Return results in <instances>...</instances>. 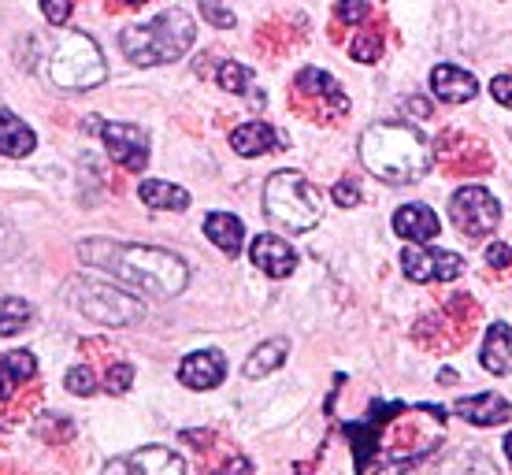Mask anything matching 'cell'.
I'll use <instances>...</instances> for the list:
<instances>
[{
    "label": "cell",
    "instance_id": "cell-1",
    "mask_svg": "<svg viewBox=\"0 0 512 475\" xmlns=\"http://www.w3.org/2000/svg\"><path fill=\"white\" fill-rule=\"evenodd\" d=\"M78 257L93 268L108 271L112 279L134 286L141 294L153 297H175L190 283V268L175 253L153 249V245H127L108 242V238H90L78 245Z\"/></svg>",
    "mask_w": 512,
    "mask_h": 475
},
{
    "label": "cell",
    "instance_id": "cell-2",
    "mask_svg": "<svg viewBox=\"0 0 512 475\" xmlns=\"http://www.w3.org/2000/svg\"><path fill=\"white\" fill-rule=\"evenodd\" d=\"M360 160L375 179L390 186L420 182L435 164V145L420 127L409 123H375L360 138Z\"/></svg>",
    "mask_w": 512,
    "mask_h": 475
},
{
    "label": "cell",
    "instance_id": "cell-3",
    "mask_svg": "<svg viewBox=\"0 0 512 475\" xmlns=\"http://www.w3.org/2000/svg\"><path fill=\"white\" fill-rule=\"evenodd\" d=\"M193 38H197V23H193L190 12L182 8H171V12H160L156 19L141 26H127L119 34V49L130 64L138 67H156V64H175L190 52Z\"/></svg>",
    "mask_w": 512,
    "mask_h": 475
},
{
    "label": "cell",
    "instance_id": "cell-4",
    "mask_svg": "<svg viewBox=\"0 0 512 475\" xmlns=\"http://www.w3.org/2000/svg\"><path fill=\"white\" fill-rule=\"evenodd\" d=\"M268 216L294 234H305L320 223V190L301 171H275L264 186Z\"/></svg>",
    "mask_w": 512,
    "mask_h": 475
},
{
    "label": "cell",
    "instance_id": "cell-5",
    "mask_svg": "<svg viewBox=\"0 0 512 475\" xmlns=\"http://www.w3.org/2000/svg\"><path fill=\"white\" fill-rule=\"evenodd\" d=\"M49 78L60 90H93L108 78L104 56L90 34H64L49 52Z\"/></svg>",
    "mask_w": 512,
    "mask_h": 475
},
{
    "label": "cell",
    "instance_id": "cell-6",
    "mask_svg": "<svg viewBox=\"0 0 512 475\" xmlns=\"http://www.w3.org/2000/svg\"><path fill=\"white\" fill-rule=\"evenodd\" d=\"M67 297L82 316H90L93 323H104V327H130L145 316L138 297L104 283V279H75L67 286Z\"/></svg>",
    "mask_w": 512,
    "mask_h": 475
},
{
    "label": "cell",
    "instance_id": "cell-7",
    "mask_svg": "<svg viewBox=\"0 0 512 475\" xmlns=\"http://www.w3.org/2000/svg\"><path fill=\"white\" fill-rule=\"evenodd\" d=\"M449 216L457 223V231L472 234V238H487L501 223V205L483 186H461L449 201Z\"/></svg>",
    "mask_w": 512,
    "mask_h": 475
},
{
    "label": "cell",
    "instance_id": "cell-8",
    "mask_svg": "<svg viewBox=\"0 0 512 475\" xmlns=\"http://www.w3.org/2000/svg\"><path fill=\"white\" fill-rule=\"evenodd\" d=\"M401 268L412 283H449L464 271L461 253H446V249H423V245H409L401 253Z\"/></svg>",
    "mask_w": 512,
    "mask_h": 475
},
{
    "label": "cell",
    "instance_id": "cell-9",
    "mask_svg": "<svg viewBox=\"0 0 512 475\" xmlns=\"http://www.w3.org/2000/svg\"><path fill=\"white\" fill-rule=\"evenodd\" d=\"M101 138L108 145V156L119 167H127L134 175L145 171V164H149V134L138 123H108V127H101Z\"/></svg>",
    "mask_w": 512,
    "mask_h": 475
},
{
    "label": "cell",
    "instance_id": "cell-10",
    "mask_svg": "<svg viewBox=\"0 0 512 475\" xmlns=\"http://www.w3.org/2000/svg\"><path fill=\"white\" fill-rule=\"evenodd\" d=\"M104 475H186V461L167 446H145L108 461Z\"/></svg>",
    "mask_w": 512,
    "mask_h": 475
},
{
    "label": "cell",
    "instance_id": "cell-11",
    "mask_svg": "<svg viewBox=\"0 0 512 475\" xmlns=\"http://www.w3.org/2000/svg\"><path fill=\"white\" fill-rule=\"evenodd\" d=\"M249 260H253V268H260L271 279H286L297 268L294 245H286V238H275V234H256L249 245Z\"/></svg>",
    "mask_w": 512,
    "mask_h": 475
},
{
    "label": "cell",
    "instance_id": "cell-12",
    "mask_svg": "<svg viewBox=\"0 0 512 475\" xmlns=\"http://www.w3.org/2000/svg\"><path fill=\"white\" fill-rule=\"evenodd\" d=\"M223 375H227V357L219 349L190 353L179 364V383L190 386V390H212V386L223 383Z\"/></svg>",
    "mask_w": 512,
    "mask_h": 475
},
{
    "label": "cell",
    "instance_id": "cell-13",
    "mask_svg": "<svg viewBox=\"0 0 512 475\" xmlns=\"http://www.w3.org/2000/svg\"><path fill=\"white\" fill-rule=\"evenodd\" d=\"M431 93L446 104H464L479 93V82H475V75H468L464 67L438 64L435 71H431Z\"/></svg>",
    "mask_w": 512,
    "mask_h": 475
},
{
    "label": "cell",
    "instance_id": "cell-14",
    "mask_svg": "<svg viewBox=\"0 0 512 475\" xmlns=\"http://www.w3.org/2000/svg\"><path fill=\"white\" fill-rule=\"evenodd\" d=\"M297 93H301V97H312V101H320V104H331L334 116L349 112V97L342 93V86H338L327 71H320V67H305V71L297 75Z\"/></svg>",
    "mask_w": 512,
    "mask_h": 475
},
{
    "label": "cell",
    "instance_id": "cell-15",
    "mask_svg": "<svg viewBox=\"0 0 512 475\" xmlns=\"http://www.w3.org/2000/svg\"><path fill=\"white\" fill-rule=\"evenodd\" d=\"M457 416H464L475 427H498L512 416V405L501 394H475V398H461L453 405Z\"/></svg>",
    "mask_w": 512,
    "mask_h": 475
},
{
    "label": "cell",
    "instance_id": "cell-16",
    "mask_svg": "<svg viewBox=\"0 0 512 475\" xmlns=\"http://www.w3.org/2000/svg\"><path fill=\"white\" fill-rule=\"evenodd\" d=\"M438 227L442 223H438L435 208L427 205H401L394 212V231L416 245H427L431 238H438Z\"/></svg>",
    "mask_w": 512,
    "mask_h": 475
},
{
    "label": "cell",
    "instance_id": "cell-17",
    "mask_svg": "<svg viewBox=\"0 0 512 475\" xmlns=\"http://www.w3.org/2000/svg\"><path fill=\"white\" fill-rule=\"evenodd\" d=\"M282 145H286V138L268 123H242L231 134V149L238 156H264L271 149H282Z\"/></svg>",
    "mask_w": 512,
    "mask_h": 475
},
{
    "label": "cell",
    "instance_id": "cell-18",
    "mask_svg": "<svg viewBox=\"0 0 512 475\" xmlns=\"http://www.w3.org/2000/svg\"><path fill=\"white\" fill-rule=\"evenodd\" d=\"M205 238L216 245L219 253L238 257V253H242V242H245L242 219L231 216V212H212V216L205 219Z\"/></svg>",
    "mask_w": 512,
    "mask_h": 475
},
{
    "label": "cell",
    "instance_id": "cell-19",
    "mask_svg": "<svg viewBox=\"0 0 512 475\" xmlns=\"http://www.w3.org/2000/svg\"><path fill=\"white\" fill-rule=\"evenodd\" d=\"M479 360H483V368H487L490 375L512 372V327L509 323H494V327H490L487 338H483V353H479Z\"/></svg>",
    "mask_w": 512,
    "mask_h": 475
},
{
    "label": "cell",
    "instance_id": "cell-20",
    "mask_svg": "<svg viewBox=\"0 0 512 475\" xmlns=\"http://www.w3.org/2000/svg\"><path fill=\"white\" fill-rule=\"evenodd\" d=\"M34 145H38L34 130L26 127L15 112L0 108V153L4 156H30L34 153Z\"/></svg>",
    "mask_w": 512,
    "mask_h": 475
},
{
    "label": "cell",
    "instance_id": "cell-21",
    "mask_svg": "<svg viewBox=\"0 0 512 475\" xmlns=\"http://www.w3.org/2000/svg\"><path fill=\"white\" fill-rule=\"evenodd\" d=\"M34 372H38V360H34V353H26V349L4 353V357H0V401L12 398L15 390H19V383L34 379Z\"/></svg>",
    "mask_w": 512,
    "mask_h": 475
},
{
    "label": "cell",
    "instance_id": "cell-22",
    "mask_svg": "<svg viewBox=\"0 0 512 475\" xmlns=\"http://www.w3.org/2000/svg\"><path fill=\"white\" fill-rule=\"evenodd\" d=\"M138 197L145 201L149 208L156 212H182V208H190V193L175 186V182H164V179H145L138 186Z\"/></svg>",
    "mask_w": 512,
    "mask_h": 475
},
{
    "label": "cell",
    "instance_id": "cell-23",
    "mask_svg": "<svg viewBox=\"0 0 512 475\" xmlns=\"http://www.w3.org/2000/svg\"><path fill=\"white\" fill-rule=\"evenodd\" d=\"M286 353H290V342H286V338H271L264 346H256L253 357L245 360V379H264V375H271L275 368H282Z\"/></svg>",
    "mask_w": 512,
    "mask_h": 475
},
{
    "label": "cell",
    "instance_id": "cell-24",
    "mask_svg": "<svg viewBox=\"0 0 512 475\" xmlns=\"http://www.w3.org/2000/svg\"><path fill=\"white\" fill-rule=\"evenodd\" d=\"M30 320H34L30 301H23V297H4V301H0V334H4V338L19 334Z\"/></svg>",
    "mask_w": 512,
    "mask_h": 475
},
{
    "label": "cell",
    "instance_id": "cell-25",
    "mask_svg": "<svg viewBox=\"0 0 512 475\" xmlns=\"http://www.w3.org/2000/svg\"><path fill=\"white\" fill-rule=\"evenodd\" d=\"M435 475H498V468L479 453H464V457H453V461L442 464Z\"/></svg>",
    "mask_w": 512,
    "mask_h": 475
},
{
    "label": "cell",
    "instance_id": "cell-26",
    "mask_svg": "<svg viewBox=\"0 0 512 475\" xmlns=\"http://www.w3.org/2000/svg\"><path fill=\"white\" fill-rule=\"evenodd\" d=\"M216 78H219V86H223L227 93H249V90H253V71H249L245 64H234V60L219 64Z\"/></svg>",
    "mask_w": 512,
    "mask_h": 475
},
{
    "label": "cell",
    "instance_id": "cell-27",
    "mask_svg": "<svg viewBox=\"0 0 512 475\" xmlns=\"http://www.w3.org/2000/svg\"><path fill=\"white\" fill-rule=\"evenodd\" d=\"M379 52H383V41H379V34H372V30H364V34H357V38L349 41V56H353L357 64H375Z\"/></svg>",
    "mask_w": 512,
    "mask_h": 475
},
{
    "label": "cell",
    "instance_id": "cell-28",
    "mask_svg": "<svg viewBox=\"0 0 512 475\" xmlns=\"http://www.w3.org/2000/svg\"><path fill=\"white\" fill-rule=\"evenodd\" d=\"M130 383H134V364H112L108 375H104V390L108 394H127Z\"/></svg>",
    "mask_w": 512,
    "mask_h": 475
},
{
    "label": "cell",
    "instance_id": "cell-29",
    "mask_svg": "<svg viewBox=\"0 0 512 475\" xmlns=\"http://www.w3.org/2000/svg\"><path fill=\"white\" fill-rule=\"evenodd\" d=\"M334 15H338L342 23H364V19L372 15V0H338V4H334Z\"/></svg>",
    "mask_w": 512,
    "mask_h": 475
},
{
    "label": "cell",
    "instance_id": "cell-30",
    "mask_svg": "<svg viewBox=\"0 0 512 475\" xmlns=\"http://www.w3.org/2000/svg\"><path fill=\"white\" fill-rule=\"evenodd\" d=\"M64 383H67V390H71V394H82V398H90L93 390H97V383H93V372L86 368V364H78V368H71Z\"/></svg>",
    "mask_w": 512,
    "mask_h": 475
},
{
    "label": "cell",
    "instance_id": "cell-31",
    "mask_svg": "<svg viewBox=\"0 0 512 475\" xmlns=\"http://www.w3.org/2000/svg\"><path fill=\"white\" fill-rule=\"evenodd\" d=\"M201 15H205L216 30H231V26H234V12H227L219 0H201Z\"/></svg>",
    "mask_w": 512,
    "mask_h": 475
},
{
    "label": "cell",
    "instance_id": "cell-32",
    "mask_svg": "<svg viewBox=\"0 0 512 475\" xmlns=\"http://www.w3.org/2000/svg\"><path fill=\"white\" fill-rule=\"evenodd\" d=\"M71 0H41V12H45V19H49L52 26H64L67 19H71Z\"/></svg>",
    "mask_w": 512,
    "mask_h": 475
},
{
    "label": "cell",
    "instance_id": "cell-33",
    "mask_svg": "<svg viewBox=\"0 0 512 475\" xmlns=\"http://www.w3.org/2000/svg\"><path fill=\"white\" fill-rule=\"evenodd\" d=\"M334 201L342 208H357L360 205V186L353 179H342L338 186H334Z\"/></svg>",
    "mask_w": 512,
    "mask_h": 475
},
{
    "label": "cell",
    "instance_id": "cell-34",
    "mask_svg": "<svg viewBox=\"0 0 512 475\" xmlns=\"http://www.w3.org/2000/svg\"><path fill=\"white\" fill-rule=\"evenodd\" d=\"M490 93H494V101L512 108V75H498L490 82Z\"/></svg>",
    "mask_w": 512,
    "mask_h": 475
},
{
    "label": "cell",
    "instance_id": "cell-35",
    "mask_svg": "<svg viewBox=\"0 0 512 475\" xmlns=\"http://www.w3.org/2000/svg\"><path fill=\"white\" fill-rule=\"evenodd\" d=\"M509 260H512V249L505 242H494L487 249V264H490V268H509Z\"/></svg>",
    "mask_w": 512,
    "mask_h": 475
},
{
    "label": "cell",
    "instance_id": "cell-36",
    "mask_svg": "<svg viewBox=\"0 0 512 475\" xmlns=\"http://www.w3.org/2000/svg\"><path fill=\"white\" fill-rule=\"evenodd\" d=\"M116 4H123V8H138V4H145V0H116Z\"/></svg>",
    "mask_w": 512,
    "mask_h": 475
},
{
    "label": "cell",
    "instance_id": "cell-37",
    "mask_svg": "<svg viewBox=\"0 0 512 475\" xmlns=\"http://www.w3.org/2000/svg\"><path fill=\"white\" fill-rule=\"evenodd\" d=\"M505 453H509V461H512V431H509V438H505Z\"/></svg>",
    "mask_w": 512,
    "mask_h": 475
}]
</instances>
